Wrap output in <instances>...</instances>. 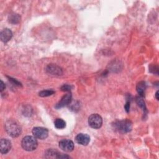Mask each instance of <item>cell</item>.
<instances>
[{
	"label": "cell",
	"mask_w": 159,
	"mask_h": 159,
	"mask_svg": "<svg viewBox=\"0 0 159 159\" xmlns=\"http://www.w3.org/2000/svg\"><path fill=\"white\" fill-rule=\"evenodd\" d=\"M5 129L7 134L12 137H19L22 132V129L19 124L13 120H9L5 124Z\"/></svg>",
	"instance_id": "1"
},
{
	"label": "cell",
	"mask_w": 159,
	"mask_h": 159,
	"mask_svg": "<svg viewBox=\"0 0 159 159\" xmlns=\"http://www.w3.org/2000/svg\"><path fill=\"white\" fill-rule=\"evenodd\" d=\"M113 126L115 130L117 132L125 134L131 130L132 128V124L130 120L125 119L115 122L113 124Z\"/></svg>",
	"instance_id": "2"
},
{
	"label": "cell",
	"mask_w": 159,
	"mask_h": 159,
	"mask_svg": "<svg viewBox=\"0 0 159 159\" xmlns=\"http://www.w3.org/2000/svg\"><path fill=\"white\" fill-rule=\"evenodd\" d=\"M21 145L25 150L33 151L37 147L38 142L35 137L28 135L22 139L21 141Z\"/></svg>",
	"instance_id": "3"
},
{
	"label": "cell",
	"mask_w": 159,
	"mask_h": 159,
	"mask_svg": "<svg viewBox=\"0 0 159 159\" xmlns=\"http://www.w3.org/2000/svg\"><path fill=\"white\" fill-rule=\"evenodd\" d=\"M88 124L93 129H99L102 124V117L98 114H93L88 118Z\"/></svg>",
	"instance_id": "4"
},
{
	"label": "cell",
	"mask_w": 159,
	"mask_h": 159,
	"mask_svg": "<svg viewBox=\"0 0 159 159\" xmlns=\"http://www.w3.org/2000/svg\"><path fill=\"white\" fill-rule=\"evenodd\" d=\"M32 134L36 138L43 140L48 137V131L46 128L42 127H35L32 129Z\"/></svg>",
	"instance_id": "5"
},
{
	"label": "cell",
	"mask_w": 159,
	"mask_h": 159,
	"mask_svg": "<svg viewBox=\"0 0 159 159\" xmlns=\"http://www.w3.org/2000/svg\"><path fill=\"white\" fill-rule=\"evenodd\" d=\"M59 147L65 152H70L74 149V143L71 140L62 139L59 142Z\"/></svg>",
	"instance_id": "6"
},
{
	"label": "cell",
	"mask_w": 159,
	"mask_h": 159,
	"mask_svg": "<svg viewBox=\"0 0 159 159\" xmlns=\"http://www.w3.org/2000/svg\"><path fill=\"white\" fill-rule=\"evenodd\" d=\"M11 148V143L7 139H2L0 141V150L2 154H6L10 151Z\"/></svg>",
	"instance_id": "7"
},
{
	"label": "cell",
	"mask_w": 159,
	"mask_h": 159,
	"mask_svg": "<svg viewBox=\"0 0 159 159\" xmlns=\"http://www.w3.org/2000/svg\"><path fill=\"white\" fill-rule=\"evenodd\" d=\"M75 140L78 144L81 145H87L90 141V137L88 134L81 133L76 136Z\"/></svg>",
	"instance_id": "8"
},
{
	"label": "cell",
	"mask_w": 159,
	"mask_h": 159,
	"mask_svg": "<svg viewBox=\"0 0 159 159\" xmlns=\"http://www.w3.org/2000/svg\"><path fill=\"white\" fill-rule=\"evenodd\" d=\"M46 70L49 74H51L52 75L59 76L62 74L61 69L59 66L53 64L48 65L46 68Z\"/></svg>",
	"instance_id": "9"
},
{
	"label": "cell",
	"mask_w": 159,
	"mask_h": 159,
	"mask_svg": "<svg viewBox=\"0 0 159 159\" xmlns=\"http://www.w3.org/2000/svg\"><path fill=\"white\" fill-rule=\"evenodd\" d=\"M71 93H68L65 94L63 98L61 99V100L59 101V102L56 105V108H61L65 106H66L69 104L71 102Z\"/></svg>",
	"instance_id": "10"
},
{
	"label": "cell",
	"mask_w": 159,
	"mask_h": 159,
	"mask_svg": "<svg viewBox=\"0 0 159 159\" xmlns=\"http://www.w3.org/2000/svg\"><path fill=\"white\" fill-rule=\"evenodd\" d=\"M12 36V32L9 29H3L0 34V38L1 41L5 43L10 40Z\"/></svg>",
	"instance_id": "11"
},
{
	"label": "cell",
	"mask_w": 159,
	"mask_h": 159,
	"mask_svg": "<svg viewBox=\"0 0 159 159\" xmlns=\"http://www.w3.org/2000/svg\"><path fill=\"white\" fill-rule=\"evenodd\" d=\"M145 88H146V85H145V83L144 81H140L137 84L136 89H137V91L139 94L140 96H144Z\"/></svg>",
	"instance_id": "12"
},
{
	"label": "cell",
	"mask_w": 159,
	"mask_h": 159,
	"mask_svg": "<svg viewBox=\"0 0 159 159\" xmlns=\"http://www.w3.org/2000/svg\"><path fill=\"white\" fill-rule=\"evenodd\" d=\"M55 127L58 129H64L66 126V122L62 119L57 118L54 121Z\"/></svg>",
	"instance_id": "13"
},
{
	"label": "cell",
	"mask_w": 159,
	"mask_h": 159,
	"mask_svg": "<svg viewBox=\"0 0 159 159\" xmlns=\"http://www.w3.org/2000/svg\"><path fill=\"white\" fill-rule=\"evenodd\" d=\"M9 22L12 24H17L20 21V17L19 14H12L9 16Z\"/></svg>",
	"instance_id": "14"
},
{
	"label": "cell",
	"mask_w": 159,
	"mask_h": 159,
	"mask_svg": "<svg viewBox=\"0 0 159 159\" xmlns=\"http://www.w3.org/2000/svg\"><path fill=\"white\" fill-rule=\"evenodd\" d=\"M55 92L52 89H47L42 91L39 93V96L41 97H47L52 95Z\"/></svg>",
	"instance_id": "15"
},
{
	"label": "cell",
	"mask_w": 159,
	"mask_h": 159,
	"mask_svg": "<svg viewBox=\"0 0 159 159\" xmlns=\"http://www.w3.org/2000/svg\"><path fill=\"white\" fill-rule=\"evenodd\" d=\"M136 101H137V103L138 104L139 106H140L141 108H142L143 111H145V110H146V107H145V102H144L143 100L142 99V98H140V97H138V98H137V99H136Z\"/></svg>",
	"instance_id": "16"
},
{
	"label": "cell",
	"mask_w": 159,
	"mask_h": 159,
	"mask_svg": "<svg viewBox=\"0 0 159 159\" xmlns=\"http://www.w3.org/2000/svg\"><path fill=\"white\" fill-rule=\"evenodd\" d=\"M61 89L63 91H70L71 89V86L68 84H64L63 86H61Z\"/></svg>",
	"instance_id": "17"
},
{
	"label": "cell",
	"mask_w": 159,
	"mask_h": 159,
	"mask_svg": "<svg viewBox=\"0 0 159 159\" xmlns=\"http://www.w3.org/2000/svg\"><path fill=\"white\" fill-rule=\"evenodd\" d=\"M129 108H130V102H127L125 105V111L127 112H129Z\"/></svg>",
	"instance_id": "18"
},
{
	"label": "cell",
	"mask_w": 159,
	"mask_h": 159,
	"mask_svg": "<svg viewBox=\"0 0 159 159\" xmlns=\"http://www.w3.org/2000/svg\"><path fill=\"white\" fill-rule=\"evenodd\" d=\"M6 86H5V84L4 83V82L2 81H1V91L2 92L4 89H5Z\"/></svg>",
	"instance_id": "19"
},
{
	"label": "cell",
	"mask_w": 159,
	"mask_h": 159,
	"mask_svg": "<svg viewBox=\"0 0 159 159\" xmlns=\"http://www.w3.org/2000/svg\"><path fill=\"white\" fill-rule=\"evenodd\" d=\"M158 91H157V93H156V94H155V96H156V98H157V100H158Z\"/></svg>",
	"instance_id": "20"
}]
</instances>
